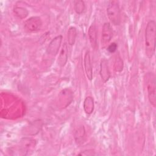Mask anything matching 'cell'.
<instances>
[{"label": "cell", "instance_id": "obj_1", "mask_svg": "<svg viewBox=\"0 0 156 156\" xmlns=\"http://www.w3.org/2000/svg\"><path fill=\"white\" fill-rule=\"evenodd\" d=\"M156 23L154 20H150L146 27L144 35V48L146 55L151 58L153 57L155 51Z\"/></svg>", "mask_w": 156, "mask_h": 156}, {"label": "cell", "instance_id": "obj_2", "mask_svg": "<svg viewBox=\"0 0 156 156\" xmlns=\"http://www.w3.org/2000/svg\"><path fill=\"white\" fill-rule=\"evenodd\" d=\"M107 14L110 22L115 26H119L121 22V10L116 1H110L107 7Z\"/></svg>", "mask_w": 156, "mask_h": 156}, {"label": "cell", "instance_id": "obj_3", "mask_svg": "<svg viewBox=\"0 0 156 156\" xmlns=\"http://www.w3.org/2000/svg\"><path fill=\"white\" fill-rule=\"evenodd\" d=\"M146 85L147 97L150 104L154 107L156 106V80L153 73H148L146 74Z\"/></svg>", "mask_w": 156, "mask_h": 156}, {"label": "cell", "instance_id": "obj_4", "mask_svg": "<svg viewBox=\"0 0 156 156\" xmlns=\"http://www.w3.org/2000/svg\"><path fill=\"white\" fill-rule=\"evenodd\" d=\"M41 19L37 16L30 17L24 23V29L27 32H37L41 29Z\"/></svg>", "mask_w": 156, "mask_h": 156}, {"label": "cell", "instance_id": "obj_5", "mask_svg": "<svg viewBox=\"0 0 156 156\" xmlns=\"http://www.w3.org/2000/svg\"><path fill=\"white\" fill-rule=\"evenodd\" d=\"M62 39H63L62 35H58L55 37L50 41L46 49V52L49 55H51L54 57L57 55L62 44Z\"/></svg>", "mask_w": 156, "mask_h": 156}, {"label": "cell", "instance_id": "obj_6", "mask_svg": "<svg viewBox=\"0 0 156 156\" xmlns=\"http://www.w3.org/2000/svg\"><path fill=\"white\" fill-rule=\"evenodd\" d=\"M113 37V29L109 23H105L103 24L101 35V43L103 46L108 44Z\"/></svg>", "mask_w": 156, "mask_h": 156}, {"label": "cell", "instance_id": "obj_7", "mask_svg": "<svg viewBox=\"0 0 156 156\" xmlns=\"http://www.w3.org/2000/svg\"><path fill=\"white\" fill-rule=\"evenodd\" d=\"M99 74H100L102 80L104 83L108 81V80L110 78L111 73H110V71L109 69L108 61L105 58L102 59L101 61Z\"/></svg>", "mask_w": 156, "mask_h": 156}, {"label": "cell", "instance_id": "obj_8", "mask_svg": "<svg viewBox=\"0 0 156 156\" xmlns=\"http://www.w3.org/2000/svg\"><path fill=\"white\" fill-rule=\"evenodd\" d=\"M83 65L85 74L88 80H91L93 79V68L91 60V55L90 51H87L84 55Z\"/></svg>", "mask_w": 156, "mask_h": 156}, {"label": "cell", "instance_id": "obj_9", "mask_svg": "<svg viewBox=\"0 0 156 156\" xmlns=\"http://www.w3.org/2000/svg\"><path fill=\"white\" fill-rule=\"evenodd\" d=\"M36 146V141L32 138H25L21 140L20 149L23 155H27L29 152L32 151Z\"/></svg>", "mask_w": 156, "mask_h": 156}, {"label": "cell", "instance_id": "obj_10", "mask_svg": "<svg viewBox=\"0 0 156 156\" xmlns=\"http://www.w3.org/2000/svg\"><path fill=\"white\" fill-rule=\"evenodd\" d=\"M60 102L63 103V108H65L72 102L73 99V92L69 89H64L58 95Z\"/></svg>", "mask_w": 156, "mask_h": 156}, {"label": "cell", "instance_id": "obj_11", "mask_svg": "<svg viewBox=\"0 0 156 156\" xmlns=\"http://www.w3.org/2000/svg\"><path fill=\"white\" fill-rule=\"evenodd\" d=\"M68 49L66 43H64L62 46L59 55L58 57L57 63L60 68H63L65 66L68 61Z\"/></svg>", "mask_w": 156, "mask_h": 156}, {"label": "cell", "instance_id": "obj_12", "mask_svg": "<svg viewBox=\"0 0 156 156\" xmlns=\"http://www.w3.org/2000/svg\"><path fill=\"white\" fill-rule=\"evenodd\" d=\"M88 35L91 47L96 49L98 45V31L96 26L93 23L89 27L88 31Z\"/></svg>", "mask_w": 156, "mask_h": 156}, {"label": "cell", "instance_id": "obj_13", "mask_svg": "<svg viewBox=\"0 0 156 156\" xmlns=\"http://www.w3.org/2000/svg\"><path fill=\"white\" fill-rule=\"evenodd\" d=\"M83 108L84 112L87 115H91L94 108V101L93 97L88 96L86 97L83 101Z\"/></svg>", "mask_w": 156, "mask_h": 156}, {"label": "cell", "instance_id": "obj_14", "mask_svg": "<svg viewBox=\"0 0 156 156\" xmlns=\"http://www.w3.org/2000/svg\"><path fill=\"white\" fill-rule=\"evenodd\" d=\"M85 137V130L83 126H79L74 133V139L77 144L82 143Z\"/></svg>", "mask_w": 156, "mask_h": 156}, {"label": "cell", "instance_id": "obj_15", "mask_svg": "<svg viewBox=\"0 0 156 156\" xmlns=\"http://www.w3.org/2000/svg\"><path fill=\"white\" fill-rule=\"evenodd\" d=\"M77 37V29L74 26H71L69 28L67 33L68 43L70 46L74 44Z\"/></svg>", "mask_w": 156, "mask_h": 156}, {"label": "cell", "instance_id": "obj_16", "mask_svg": "<svg viewBox=\"0 0 156 156\" xmlns=\"http://www.w3.org/2000/svg\"><path fill=\"white\" fill-rule=\"evenodd\" d=\"M13 11L15 15L21 19L25 18L29 14V11L23 7H15Z\"/></svg>", "mask_w": 156, "mask_h": 156}, {"label": "cell", "instance_id": "obj_17", "mask_svg": "<svg viewBox=\"0 0 156 156\" xmlns=\"http://www.w3.org/2000/svg\"><path fill=\"white\" fill-rule=\"evenodd\" d=\"M74 9L76 13L78 15L83 13L85 10V2L82 0H77L74 1Z\"/></svg>", "mask_w": 156, "mask_h": 156}, {"label": "cell", "instance_id": "obj_18", "mask_svg": "<svg viewBox=\"0 0 156 156\" xmlns=\"http://www.w3.org/2000/svg\"><path fill=\"white\" fill-rule=\"evenodd\" d=\"M115 69L117 72H121L123 69V62L119 55H117L115 60Z\"/></svg>", "mask_w": 156, "mask_h": 156}, {"label": "cell", "instance_id": "obj_19", "mask_svg": "<svg viewBox=\"0 0 156 156\" xmlns=\"http://www.w3.org/2000/svg\"><path fill=\"white\" fill-rule=\"evenodd\" d=\"M118 48V44L115 42H113L110 43L108 46H107V51L110 53H115Z\"/></svg>", "mask_w": 156, "mask_h": 156}]
</instances>
